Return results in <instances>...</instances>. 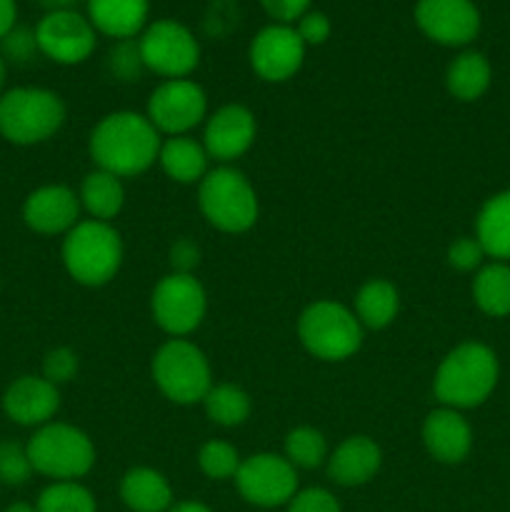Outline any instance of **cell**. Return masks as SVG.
I'll return each mask as SVG.
<instances>
[{"instance_id": "484cf974", "label": "cell", "mask_w": 510, "mask_h": 512, "mask_svg": "<svg viewBox=\"0 0 510 512\" xmlns=\"http://www.w3.org/2000/svg\"><path fill=\"white\" fill-rule=\"evenodd\" d=\"M78 198L90 218L110 223L125 205L123 180H120L118 175L108 173V170L95 168L90 170L83 178V183H80Z\"/></svg>"}, {"instance_id": "bcb514c9", "label": "cell", "mask_w": 510, "mask_h": 512, "mask_svg": "<svg viewBox=\"0 0 510 512\" xmlns=\"http://www.w3.org/2000/svg\"><path fill=\"white\" fill-rule=\"evenodd\" d=\"M5 58L3 55H0V95H3V85H5Z\"/></svg>"}, {"instance_id": "3957f363", "label": "cell", "mask_w": 510, "mask_h": 512, "mask_svg": "<svg viewBox=\"0 0 510 512\" xmlns=\"http://www.w3.org/2000/svg\"><path fill=\"white\" fill-rule=\"evenodd\" d=\"M63 265L85 288L108 285L123 265V238L103 220H80L63 238Z\"/></svg>"}, {"instance_id": "ffe728a7", "label": "cell", "mask_w": 510, "mask_h": 512, "mask_svg": "<svg viewBox=\"0 0 510 512\" xmlns=\"http://www.w3.org/2000/svg\"><path fill=\"white\" fill-rule=\"evenodd\" d=\"M328 478L343 488L370 483L383 465V450L368 435H350L328 455Z\"/></svg>"}, {"instance_id": "7c38bea8", "label": "cell", "mask_w": 510, "mask_h": 512, "mask_svg": "<svg viewBox=\"0 0 510 512\" xmlns=\"http://www.w3.org/2000/svg\"><path fill=\"white\" fill-rule=\"evenodd\" d=\"M233 480L245 503L258 505V508L288 505L298 493V470L288 463L285 455H250L240 463L238 475Z\"/></svg>"}, {"instance_id": "9a60e30c", "label": "cell", "mask_w": 510, "mask_h": 512, "mask_svg": "<svg viewBox=\"0 0 510 512\" xmlns=\"http://www.w3.org/2000/svg\"><path fill=\"white\" fill-rule=\"evenodd\" d=\"M415 23L433 43L463 48L478 38L480 10L473 0H418Z\"/></svg>"}, {"instance_id": "83f0119b", "label": "cell", "mask_w": 510, "mask_h": 512, "mask_svg": "<svg viewBox=\"0 0 510 512\" xmlns=\"http://www.w3.org/2000/svg\"><path fill=\"white\" fill-rule=\"evenodd\" d=\"M473 300L480 313L490 315V318L510 315V263L493 260L475 270Z\"/></svg>"}, {"instance_id": "cb8c5ba5", "label": "cell", "mask_w": 510, "mask_h": 512, "mask_svg": "<svg viewBox=\"0 0 510 512\" xmlns=\"http://www.w3.org/2000/svg\"><path fill=\"white\" fill-rule=\"evenodd\" d=\"M475 238L488 258L510 263V190L485 200L475 218Z\"/></svg>"}, {"instance_id": "d590c367", "label": "cell", "mask_w": 510, "mask_h": 512, "mask_svg": "<svg viewBox=\"0 0 510 512\" xmlns=\"http://www.w3.org/2000/svg\"><path fill=\"white\" fill-rule=\"evenodd\" d=\"M80 360L73 348H53L43 358V378L53 385L70 383L78 375Z\"/></svg>"}, {"instance_id": "2e32d148", "label": "cell", "mask_w": 510, "mask_h": 512, "mask_svg": "<svg viewBox=\"0 0 510 512\" xmlns=\"http://www.w3.org/2000/svg\"><path fill=\"white\" fill-rule=\"evenodd\" d=\"M255 135H258V120H255L253 110L240 103H228L210 113L205 120L203 145L210 160L230 165L253 148Z\"/></svg>"}, {"instance_id": "1f68e13d", "label": "cell", "mask_w": 510, "mask_h": 512, "mask_svg": "<svg viewBox=\"0 0 510 512\" xmlns=\"http://www.w3.org/2000/svg\"><path fill=\"white\" fill-rule=\"evenodd\" d=\"M240 453L228 440H208L198 450V468L210 480H233L240 468Z\"/></svg>"}, {"instance_id": "ba28073f", "label": "cell", "mask_w": 510, "mask_h": 512, "mask_svg": "<svg viewBox=\"0 0 510 512\" xmlns=\"http://www.w3.org/2000/svg\"><path fill=\"white\" fill-rule=\"evenodd\" d=\"M153 383L175 405L203 403L213 388V370L208 358L195 343L185 338H170L153 355Z\"/></svg>"}, {"instance_id": "f35d334b", "label": "cell", "mask_w": 510, "mask_h": 512, "mask_svg": "<svg viewBox=\"0 0 510 512\" xmlns=\"http://www.w3.org/2000/svg\"><path fill=\"white\" fill-rule=\"evenodd\" d=\"M295 30H298L300 40H303L305 48H308V45H323L325 40L330 38L333 25H330L328 15L325 13H320V10H308V13L295 23Z\"/></svg>"}, {"instance_id": "9c48e42d", "label": "cell", "mask_w": 510, "mask_h": 512, "mask_svg": "<svg viewBox=\"0 0 510 512\" xmlns=\"http://www.w3.org/2000/svg\"><path fill=\"white\" fill-rule=\"evenodd\" d=\"M208 310V295L195 275L168 273L150 293V315L170 338H185L200 328Z\"/></svg>"}, {"instance_id": "ac0fdd59", "label": "cell", "mask_w": 510, "mask_h": 512, "mask_svg": "<svg viewBox=\"0 0 510 512\" xmlns=\"http://www.w3.org/2000/svg\"><path fill=\"white\" fill-rule=\"evenodd\" d=\"M3 410L13 423L25 428H43L53 423L55 413L60 410L58 385L48 383L43 375H20L5 390Z\"/></svg>"}, {"instance_id": "7a4b0ae2", "label": "cell", "mask_w": 510, "mask_h": 512, "mask_svg": "<svg viewBox=\"0 0 510 512\" xmlns=\"http://www.w3.org/2000/svg\"><path fill=\"white\" fill-rule=\"evenodd\" d=\"M500 378V363L493 348L478 340L455 345L433 378V393L443 408L470 410L483 405L493 395Z\"/></svg>"}, {"instance_id": "603a6c76", "label": "cell", "mask_w": 510, "mask_h": 512, "mask_svg": "<svg viewBox=\"0 0 510 512\" xmlns=\"http://www.w3.org/2000/svg\"><path fill=\"white\" fill-rule=\"evenodd\" d=\"M120 498L133 512H168L173 508V488L155 468H130L120 480Z\"/></svg>"}, {"instance_id": "8992f818", "label": "cell", "mask_w": 510, "mask_h": 512, "mask_svg": "<svg viewBox=\"0 0 510 512\" xmlns=\"http://www.w3.org/2000/svg\"><path fill=\"white\" fill-rule=\"evenodd\" d=\"M298 338L313 358L343 363L363 345V325L350 308L335 300H315L300 313Z\"/></svg>"}, {"instance_id": "30bf717a", "label": "cell", "mask_w": 510, "mask_h": 512, "mask_svg": "<svg viewBox=\"0 0 510 512\" xmlns=\"http://www.w3.org/2000/svg\"><path fill=\"white\" fill-rule=\"evenodd\" d=\"M138 48L145 70L165 80L188 78L200 63L198 40L178 20L165 18L145 25Z\"/></svg>"}, {"instance_id": "8fae6325", "label": "cell", "mask_w": 510, "mask_h": 512, "mask_svg": "<svg viewBox=\"0 0 510 512\" xmlns=\"http://www.w3.org/2000/svg\"><path fill=\"white\" fill-rule=\"evenodd\" d=\"M145 115L160 135H188L208 120V95L190 78L163 80L150 93Z\"/></svg>"}, {"instance_id": "e575fe53", "label": "cell", "mask_w": 510, "mask_h": 512, "mask_svg": "<svg viewBox=\"0 0 510 512\" xmlns=\"http://www.w3.org/2000/svg\"><path fill=\"white\" fill-rule=\"evenodd\" d=\"M40 53L38 38H35V30L25 28V25H15L5 38H0V55L10 63H30L35 55Z\"/></svg>"}, {"instance_id": "f6af8a7d", "label": "cell", "mask_w": 510, "mask_h": 512, "mask_svg": "<svg viewBox=\"0 0 510 512\" xmlns=\"http://www.w3.org/2000/svg\"><path fill=\"white\" fill-rule=\"evenodd\" d=\"M5 512H38V508H35V505H30V503H13V505H8V508H5Z\"/></svg>"}, {"instance_id": "d6a6232c", "label": "cell", "mask_w": 510, "mask_h": 512, "mask_svg": "<svg viewBox=\"0 0 510 512\" xmlns=\"http://www.w3.org/2000/svg\"><path fill=\"white\" fill-rule=\"evenodd\" d=\"M108 70L113 78L125 80V83H133V80H138L145 70L143 58H140L138 40L135 38L115 40V45L110 48V53H108Z\"/></svg>"}, {"instance_id": "4316f807", "label": "cell", "mask_w": 510, "mask_h": 512, "mask_svg": "<svg viewBox=\"0 0 510 512\" xmlns=\"http://www.w3.org/2000/svg\"><path fill=\"white\" fill-rule=\"evenodd\" d=\"M400 293L390 280L373 278L355 295V318L360 320L363 330H383L398 318Z\"/></svg>"}, {"instance_id": "5bb4252c", "label": "cell", "mask_w": 510, "mask_h": 512, "mask_svg": "<svg viewBox=\"0 0 510 512\" xmlns=\"http://www.w3.org/2000/svg\"><path fill=\"white\" fill-rule=\"evenodd\" d=\"M253 73L265 83H285L293 78L305 60V43L295 25H265L248 48Z\"/></svg>"}, {"instance_id": "f1b7e54d", "label": "cell", "mask_w": 510, "mask_h": 512, "mask_svg": "<svg viewBox=\"0 0 510 512\" xmlns=\"http://www.w3.org/2000/svg\"><path fill=\"white\" fill-rule=\"evenodd\" d=\"M203 408L210 423L220 425V428H238L250 418L253 403H250V395L240 385L213 383V388L203 398Z\"/></svg>"}, {"instance_id": "5b68a950", "label": "cell", "mask_w": 510, "mask_h": 512, "mask_svg": "<svg viewBox=\"0 0 510 512\" xmlns=\"http://www.w3.org/2000/svg\"><path fill=\"white\" fill-rule=\"evenodd\" d=\"M65 123V103L48 88H13L0 95V135L13 145H38Z\"/></svg>"}, {"instance_id": "d4e9b609", "label": "cell", "mask_w": 510, "mask_h": 512, "mask_svg": "<svg viewBox=\"0 0 510 512\" xmlns=\"http://www.w3.org/2000/svg\"><path fill=\"white\" fill-rule=\"evenodd\" d=\"M490 80H493V68L478 50H465L455 55L445 70V88L460 103H473L483 98L485 90L490 88Z\"/></svg>"}, {"instance_id": "836d02e7", "label": "cell", "mask_w": 510, "mask_h": 512, "mask_svg": "<svg viewBox=\"0 0 510 512\" xmlns=\"http://www.w3.org/2000/svg\"><path fill=\"white\" fill-rule=\"evenodd\" d=\"M33 475L28 450L18 443H0V483L23 485Z\"/></svg>"}, {"instance_id": "4dcf8cb0", "label": "cell", "mask_w": 510, "mask_h": 512, "mask_svg": "<svg viewBox=\"0 0 510 512\" xmlns=\"http://www.w3.org/2000/svg\"><path fill=\"white\" fill-rule=\"evenodd\" d=\"M38 512H98L93 493L78 480H60L40 493Z\"/></svg>"}, {"instance_id": "b9f144b4", "label": "cell", "mask_w": 510, "mask_h": 512, "mask_svg": "<svg viewBox=\"0 0 510 512\" xmlns=\"http://www.w3.org/2000/svg\"><path fill=\"white\" fill-rule=\"evenodd\" d=\"M15 18H18L15 0H0V38H5L15 28Z\"/></svg>"}, {"instance_id": "44dd1931", "label": "cell", "mask_w": 510, "mask_h": 512, "mask_svg": "<svg viewBox=\"0 0 510 512\" xmlns=\"http://www.w3.org/2000/svg\"><path fill=\"white\" fill-rule=\"evenodd\" d=\"M150 0H88V20L115 40L138 38L148 25Z\"/></svg>"}, {"instance_id": "4fadbf2b", "label": "cell", "mask_w": 510, "mask_h": 512, "mask_svg": "<svg viewBox=\"0 0 510 512\" xmlns=\"http://www.w3.org/2000/svg\"><path fill=\"white\" fill-rule=\"evenodd\" d=\"M38 48L60 65H78L93 55L98 30L78 10H48L35 25Z\"/></svg>"}, {"instance_id": "52a82bcc", "label": "cell", "mask_w": 510, "mask_h": 512, "mask_svg": "<svg viewBox=\"0 0 510 512\" xmlns=\"http://www.w3.org/2000/svg\"><path fill=\"white\" fill-rule=\"evenodd\" d=\"M33 473L45 475L53 483L78 480L95 465V445L88 433L70 423H48L33 433L25 445Z\"/></svg>"}, {"instance_id": "6da1fadb", "label": "cell", "mask_w": 510, "mask_h": 512, "mask_svg": "<svg viewBox=\"0 0 510 512\" xmlns=\"http://www.w3.org/2000/svg\"><path fill=\"white\" fill-rule=\"evenodd\" d=\"M160 133L145 113L115 110L90 130L88 153L95 168L123 178H138L158 163Z\"/></svg>"}, {"instance_id": "ee69618b", "label": "cell", "mask_w": 510, "mask_h": 512, "mask_svg": "<svg viewBox=\"0 0 510 512\" xmlns=\"http://www.w3.org/2000/svg\"><path fill=\"white\" fill-rule=\"evenodd\" d=\"M48 10H73V5H78L80 0H40Z\"/></svg>"}, {"instance_id": "60d3db41", "label": "cell", "mask_w": 510, "mask_h": 512, "mask_svg": "<svg viewBox=\"0 0 510 512\" xmlns=\"http://www.w3.org/2000/svg\"><path fill=\"white\" fill-rule=\"evenodd\" d=\"M313 0H260L265 13L273 18V23L280 25H293L303 18L310 10Z\"/></svg>"}, {"instance_id": "8d00e7d4", "label": "cell", "mask_w": 510, "mask_h": 512, "mask_svg": "<svg viewBox=\"0 0 510 512\" xmlns=\"http://www.w3.org/2000/svg\"><path fill=\"white\" fill-rule=\"evenodd\" d=\"M448 265L458 273H473V270L483 268V260L488 258L483 250V245L478 243V238H458L448 245Z\"/></svg>"}, {"instance_id": "277c9868", "label": "cell", "mask_w": 510, "mask_h": 512, "mask_svg": "<svg viewBox=\"0 0 510 512\" xmlns=\"http://www.w3.org/2000/svg\"><path fill=\"white\" fill-rule=\"evenodd\" d=\"M198 205L208 225L233 235L253 228L260 213L253 183L233 165L208 170V175L198 183Z\"/></svg>"}, {"instance_id": "7bdbcfd3", "label": "cell", "mask_w": 510, "mask_h": 512, "mask_svg": "<svg viewBox=\"0 0 510 512\" xmlns=\"http://www.w3.org/2000/svg\"><path fill=\"white\" fill-rule=\"evenodd\" d=\"M168 512H213V510L203 503H195V500H185V503H175Z\"/></svg>"}, {"instance_id": "d6986e66", "label": "cell", "mask_w": 510, "mask_h": 512, "mask_svg": "<svg viewBox=\"0 0 510 512\" xmlns=\"http://www.w3.org/2000/svg\"><path fill=\"white\" fill-rule=\"evenodd\" d=\"M423 445L430 458L443 465L463 463L473 448V428L460 410L443 408L428 413L423 423Z\"/></svg>"}, {"instance_id": "f546056e", "label": "cell", "mask_w": 510, "mask_h": 512, "mask_svg": "<svg viewBox=\"0 0 510 512\" xmlns=\"http://www.w3.org/2000/svg\"><path fill=\"white\" fill-rule=\"evenodd\" d=\"M328 440L318 428L300 425L285 435V458L295 470H315L328 463Z\"/></svg>"}, {"instance_id": "74e56055", "label": "cell", "mask_w": 510, "mask_h": 512, "mask_svg": "<svg viewBox=\"0 0 510 512\" xmlns=\"http://www.w3.org/2000/svg\"><path fill=\"white\" fill-rule=\"evenodd\" d=\"M288 512H343L338 498L325 488H305L295 493L288 503Z\"/></svg>"}, {"instance_id": "7402d4cb", "label": "cell", "mask_w": 510, "mask_h": 512, "mask_svg": "<svg viewBox=\"0 0 510 512\" xmlns=\"http://www.w3.org/2000/svg\"><path fill=\"white\" fill-rule=\"evenodd\" d=\"M158 163L170 180L193 185L208 175L210 155L205 145L190 135H173V138H165L160 143Z\"/></svg>"}, {"instance_id": "ab89813d", "label": "cell", "mask_w": 510, "mask_h": 512, "mask_svg": "<svg viewBox=\"0 0 510 512\" xmlns=\"http://www.w3.org/2000/svg\"><path fill=\"white\" fill-rule=\"evenodd\" d=\"M168 260H170V268H173V273L193 275V270L200 265L198 243L190 238H178L173 245H170Z\"/></svg>"}, {"instance_id": "e0dca14e", "label": "cell", "mask_w": 510, "mask_h": 512, "mask_svg": "<svg viewBox=\"0 0 510 512\" xmlns=\"http://www.w3.org/2000/svg\"><path fill=\"white\" fill-rule=\"evenodd\" d=\"M78 193L68 185H43L23 203V220L33 233L68 235L80 223Z\"/></svg>"}]
</instances>
